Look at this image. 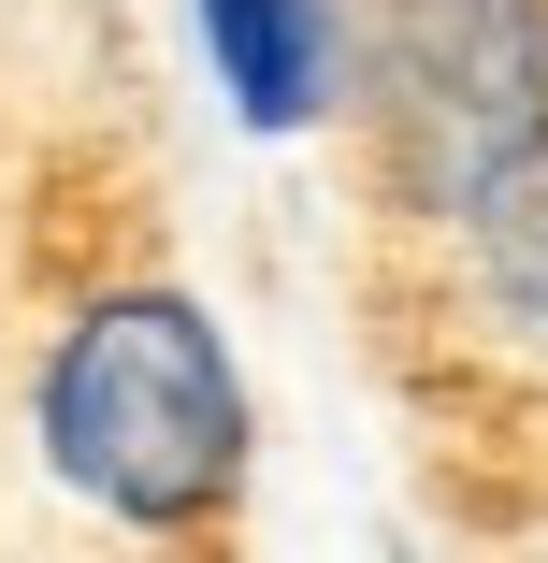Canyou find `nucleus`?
I'll list each match as a JSON object with an SVG mask.
<instances>
[{"instance_id":"obj_1","label":"nucleus","mask_w":548,"mask_h":563,"mask_svg":"<svg viewBox=\"0 0 548 563\" xmlns=\"http://www.w3.org/2000/svg\"><path fill=\"white\" fill-rule=\"evenodd\" d=\"M30 448L44 477L116 520L145 549H202L232 534L246 506V463H260V405H246V362L188 289L131 275V289H87L44 362H30Z\"/></svg>"},{"instance_id":"obj_2","label":"nucleus","mask_w":548,"mask_h":563,"mask_svg":"<svg viewBox=\"0 0 548 563\" xmlns=\"http://www.w3.org/2000/svg\"><path fill=\"white\" fill-rule=\"evenodd\" d=\"M347 117L376 131V174L418 232L548 131V0H376L347 30Z\"/></svg>"},{"instance_id":"obj_3","label":"nucleus","mask_w":548,"mask_h":563,"mask_svg":"<svg viewBox=\"0 0 548 563\" xmlns=\"http://www.w3.org/2000/svg\"><path fill=\"white\" fill-rule=\"evenodd\" d=\"M188 30H202L216 101L260 145H303L347 117V0H188Z\"/></svg>"},{"instance_id":"obj_4","label":"nucleus","mask_w":548,"mask_h":563,"mask_svg":"<svg viewBox=\"0 0 548 563\" xmlns=\"http://www.w3.org/2000/svg\"><path fill=\"white\" fill-rule=\"evenodd\" d=\"M448 246H462V289H477V318L505 332L519 362H548V131L448 217Z\"/></svg>"}]
</instances>
